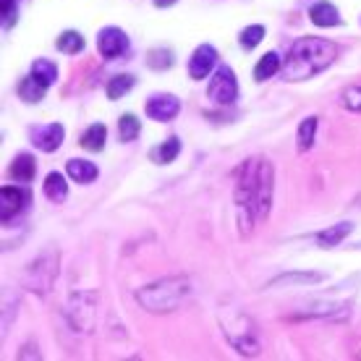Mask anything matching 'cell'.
<instances>
[{
  "label": "cell",
  "instance_id": "cell-10",
  "mask_svg": "<svg viewBox=\"0 0 361 361\" xmlns=\"http://www.w3.org/2000/svg\"><path fill=\"white\" fill-rule=\"evenodd\" d=\"M309 18H312V24H317V27H338V24H341V13H338V8H335L333 3H327V0L314 3V6L309 8Z\"/></svg>",
  "mask_w": 361,
  "mask_h": 361
},
{
  "label": "cell",
  "instance_id": "cell-29",
  "mask_svg": "<svg viewBox=\"0 0 361 361\" xmlns=\"http://www.w3.org/2000/svg\"><path fill=\"white\" fill-rule=\"evenodd\" d=\"M176 3H178V0H154L157 8H171V6H176Z\"/></svg>",
  "mask_w": 361,
  "mask_h": 361
},
{
  "label": "cell",
  "instance_id": "cell-3",
  "mask_svg": "<svg viewBox=\"0 0 361 361\" xmlns=\"http://www.w3.org/2000/svg\"><path fill=\"white\" fill-rule=\"evenodd\" d=\"M189 296H191L189 278H165V280L152 283V286H147L145 290H139V293H136V301H139L147 312L163 314V312L178 309Z\"/></svg>",
  "mask_w": 361,
  "mask_h": 361
},
{
  "label": "cell",
  "instance_id": "cell-20",
  "mask_svg": "<svg viewBox=\"0 0 361 361\" xmlns=\"http://www.w3.org/2000/svg\"><path fill=\"white\" fill-rule=\"evenodd\" d=\"M32 76L39 79L45 87H50V84H55V79H58V66L50 63V61H45V58H39V61L32 63Z\"/></svg>",
  "mask_w": 361,
  "mask_h": 361
},
{
  "label": "cell",
  "instance_id": "cell-2",
  "mask_svg": "<svg viewBox=\"0 0 361 361\" xmlns=\"http://www.w3.org/2000/svg\"><path fill=\"white\" fill-rule=\"evenodd\" d=\"M338 58V45L322 37H301L290 45L288 55L283 58V79L286 82H307Z\"/></svg>",
  "mask_w": 361,
  "mask_h": 361
},
{
  "label": "cell",
  "instance_id": "cell-25",
  "mask_svg": "<svg viewBox=\"0 0 361 361\" xmlns=\"http://www.w3.org/2000/svg\"><path fill=\"white\" fill-rule=\"evenodd\" d=\"M262 39H264V27H259V24L246 27L244 32H241V37H238V42H241V47H244V50H254V47L259 45Z\"/></svg>",
  "mask_w": 361,
  "mask_h": 361
},
{
  "label": "cell",
  "instance_id": "cell-11",
  "mask_svg": "<svg viewBox=\"0 0 361 361\" xmlns=\"http://www.w3.org/2000/svg\"><path fill=\"white\" fill-rule=\"evenodd\" d=\"M66 173H68L76 183H92V180H97V176H99L97 165L90 163V160H79V157H73V160L66 163Z\"/></svg>",
  "mask_w": 361,
  "mask_h": 361
},
{
  "label": "cell",
  "instance_id": "cell-23",
  "mask_svg": "<svg viewBox=\"0 0 361 361\" xmlns=\"http://www.w3.org/2000/svg\"><path fill=\"white\" fill-rule=\"evenodd\" d=\"M178 152H180V142L176 139V136H171V139H165L163 145L157 147L154 160H157L160 165H168V163H173V160L178 157Z\"/></svg>",
  "mask_w": 361,
  "mask_h": 361
},
{
  "label": "cell",
  "instance_id": "cell-24",
  "mask_svg": "<svg viewBox=\"0 0 361 361\" xmlns=\"http://www.w3.org/2000/svg\"><path fill=\"white\" fill-rule=\"evenodd\" d=\"M147 66L154 68V71H165V68H171L173 66V53L171 50H165V47H154V50H149Z\"/></svg>",
  "mask_w": 361,
  "mask_h": 361
},
{
  "label": "cell",
  "instance_id": "cell-1",
  "mask_svg": "<svg viewBox=\"0 0 361 361\" xmlns=\"http://www.w3.org/2000/svg\"><path fill=\"white\" fill-rule=\"evenodd\" d=\"M272 163L264 157L246 160L235 176V207L241 220V233H252L254 223H262L272 207Z\"/></svg>",
  "mask_w": 361,
  "mask_h": 361
},
{
  "label": "cell",
  "instance_id": "cell-27",
  "mask_svg": "<svg viewBox=\"0 0 361 361\" xmlns=\"http://www.w3.org/2000/svg\"><path fill=\"white\" fill-rule=\"evenodd\" d=\"M18 16V6L16 0H3V29H11L16 24Z\"/></svg>",
  "mask_w": 361,
  "mask_h": 361
},
{
  "label": "cell",
  "instance_id": "cell-18",
  "mask_svg": "<svg viewBox=\"0 0 361 361\" xmlns=\"http://www.w3.org/2000/svg\"><path fill=\"white\" fill-rule=\"evenodd\" d=\"M55 47L66 55H76V53H82L84 50V37L79 35V32L68 29V32H63V35L55 39Z\"/></svg>",
  "mask_w": 361,
  "mask_h": 361
},
{
  "label": "cell",
  "instance_id": "cell-7",
  "mask_svg": "<svg viewBox=\"0 0 361 361\" xmlns=\"http://www.w3.org/2000/svg\"><path fill=\"white\" fill-rule=\"evenodd\" d=\"M147 116L152 118V121H173V118L178 116L180 110V99L176 94H152V97L147 99Z\"/></svg>",
  "mask_w": 361,
  "mask_h": 361
},
{
  "label": "cell",
  "instance_id": "cell-13",
  "mask_svg": "<svg viewBox=\"0 0 361 361\" xmlns=\"http://www.w3.org/2000/svg\"><path fill=\"white\" fill-rule=\"evenodd\" d=\"M280 68H283V58L278 53H264L259 58V63L254 66V79L257 82H267L275 73H280Z\"/></svg>",
  "mask_w": 361,
  "mask_h": 361
},
{
  "label": "cell",
  "instance_id": "cell-9",
  "mask_svg": "<svg viewBox=\"0 0 361 361\" xmlns=\"http://www.w3.org/2000/svg\"><path fill=\"white\" fill-rule=\"evenodd\" d=\"M29 202V194L24 189H18V186H3L0 189V217H3V223H8L11 217H16L21 209L27 207Z\"/></svg>",
  "mask_w": 361,
  "mask_h": 361
},
{
  "label": "cell",
  "instance_id": "cell-28",
  "mask_svg": "<svg viewBox=\"0 0 361 361\" xmlns=\"http://www.w3.org/2000/svg\"><path fill=\"white\" fill-rule=\"evenodd\" d=\"M319 280H322V275H283L272 286H280V283H319Z\"/></svg>",
  "mask_w": 361,
  "mask_h": 361
},
{
  "label": "cell",
  "instance_id": "cell-16",
  "mask_svg": "<svg viewBox=\"0 0 361 361\" xmlns=\"http://www.w3.org/2000/svg\"><path fill=\"white\" fill-rule=\"evenodd\" d=\"M105 139H108V128L102 126V123H92L82 134L79 145H82L84 149H90V152H99V149L105 147Z\"/></svg>",
  "mask_w": 361,
  "mask_h": 361
},
{
  "label": "cell",
  "instance_id": "cell-4",
  "mask_svg": "<svg viewBox=\"0 0 361 361\" xmlns=\"http://www.w3.org/2000/svg\"><path fill=\"white\" fill-rule=\"evenodd\" d=\"M207 97L215 105H233L238 97V82H235V73L228 66H220L207 84Z\"/></svg>",
  "mask_w": 361,
  "mask_h": 361
},
{
  "label": "cell",
  "instance_id": "cell-14",
  "mask_svg": "<svg viewBox=\"0 0 361 361\" xmlns=\"http://www.w3.org/2000/svg\"><path fill=\"white\" fill-rule=\"evenodd\" d=\"M351 231H353V223H338V226L325 228L322 233H317V244L325 246V249H333V246H338L343 238H348Z\"/></svg>",
  "mask_w": 361,
  "mask_h": 361
},
{
  "label": "cell",
  "instance_id": "cell-19",
  "mask_svg": "<svg viewBox=\"0 0 361 361\" xmlns=\"http://www.w3.org/2000/svg\"><path fill=\"white\" fill-rule=\"evenodd\" d=\"M314 134H317V118H304L301 121V126H298V136H296V142H298V152H307L309 147L314 145Z\"/></svg>",
  "mask_w": 361,
  "mask_h": 361
},
{
  "label": "cell",
  "instance_id": "cell-12",
  "mask_svg": "<svg viewBox=\"0 0 361 361\" xmlns=\"http://www.w3.org/2000/svg\"><path fill=\"white\" fill-rule=\"evenodd\" d=\"M42 189H45V197L50 199V202H58V204L66 202V197H68V183H66V178L58 171L47 173Z\"/></svg>",
  "mask_w": 361,
  "mask_h": 361
},
{
  "label": "cell",
  "instance_id": "cell-22",
  "mask_svg": "<svg viewBox=\"0 0 361 361\" xmlns=\"http://www.w3.org/2000/svg\"><path fill=\"white\" fill-rule=\"evenodd\" d=\"M118 131H121V142H134L136 136H139V131H142V121L136 116H131V113H126V116H121V121H118Z\"/></svg>",
  "mask_w": 361,
  "mask_h": 361
},
{
  "label": "cell",
  "instance_id": "cell-21",
  "mask_svg": "<svg viewBox=\"0 0 361 361\" xmlns=\"http://www.w3.org/2000/svg\"><path fill=\"white\" fill-rule=\"evenodd\" d=\"M131 87H134V76L131 73H121V76H113L108 82V97L110 99H121L123 94H128L131 92Z\"/></svg>",
  "mask_w": 361,
  "mask_h": 361
},
{
  "label": "cell",
  "instance_id": "cell-6",
  "mask_svg": "<svg viewBox=\"0 0 361 361\" xmlns=\"http://www.w3.org/2000/svg\"><path fill=\"white\" fill-rule=\"evenodd\" d=\"M97 50L102 53V58H118L128 50V37L123 29L118 27H105L97 35Z\"/></svg>",
  "mask_w": 361,
  "mask_h": 361
},
{
  "label": "cell",
  "instance_id": "cell-15",
  "mask_svg": "<svg viewBox=\"0 0 361 361\" xmlns=\"http://www.w3.org/2000/svg\"><path fill=\"white\" fill-rule=\"evenodd\" d=\"M47 87L39 79H35L32 73L29 76H24L21 82H18V97L24 99V102H29V105H35V102H39V99L45 97Z\"/></svg>",
  "mask_w": 361,
  "mask_h": 361
},
{
  "label": "cell",
  "instance_id": "cell-26",
  "mask_svg": "<svg viewBox=\"0 0 361 361\" xmlns=\"http://www.w3.org/2000/svg\"><path fill=\"white\" fill-rule=\"evenodd\" d=\"M343 108L353 110V113H361V87H348L343 92Z\"/></svg>",
  "mask_w": 361,
  "mask_h": 361
},
{
  "label": "cell",
  "instance_id": "cell-8",
  "mask_svg": "<svg viewBox=\"0 0 361 361\" xmlns=\"http://www.w3.org/2000/svg\"><path fill=\"white\" fill-rule=\"evenodd\" d=\"M217 66V50L212 45H199L194 53H191L189 61V76L191 79H207L212 68Z\"/></svg>",
  "mask_w": 361,
  "mask_h": 361
},
{
  "label": "cell",
  "instance_id": "cell-5",
  "mask_svg": "<svg viewBox=\"0 0 361 361\" xmlns=\"http://www.w3.org/2000/svg\"><path fill=\"white\" fill-rule=\"evenodd\" d=\"M29 136H32V145L42 152H55L58 147L63 145L66 128L61 123H45V126H32L29 128Z\"/></svg>",
  "mask_w": 361,
  "mask_h": 361
},
{
  "label": "cell",
  "instance_id": "cell-17",
  "mask_svg": "<svg viewBox=\"0 0 361 361\" xmlns=\"http://www.w3.org/2000/svg\"><path fill=\"white\" fill-rule=\"evenodd\" d=\"M35 171H37V165H35V157L27 152H21L13 160V165H11V176L18 180V183H29V180L35 178Z\"/></svg>",
  "mask_w": 361,
  "mask_h": 361
}]
</instances>
